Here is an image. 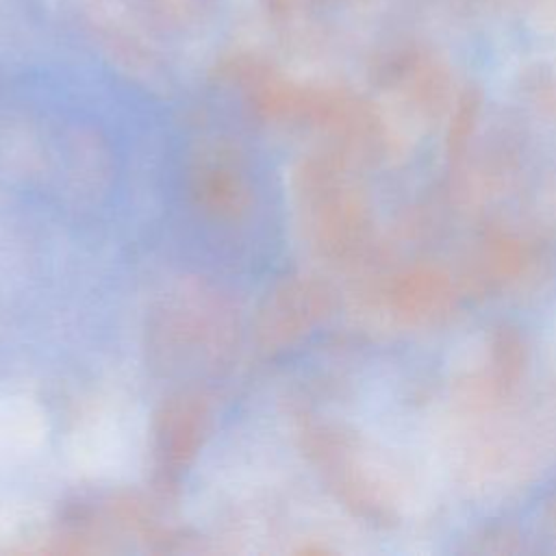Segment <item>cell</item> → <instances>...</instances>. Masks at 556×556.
I'll return each instance as SVG.
<instances>
[{"label": "cell", "mask_w": 556, "mask_h": 556, "mask_svg": "<svg viewBox=\"0 0 556 556\" xmlns=\"http://www.w3.org/2000/svg\"><path fill=\"white\" fill-rule=\"evenodd\" d=\"M148 426L132 404L113 402L85 415L70 434L72 465L91 478L119 480L141 467Z\"/></svg>", "instance_id": "cell-1"}, {"label": "cell", "mask_w": 556, "mask_h": 556, "mask_svg": "<svg viewBox=\"0 0 556 556\" xmlns=\"http://www.w3.org/2000/svg\"><path fill=\"white\" fill-rule=\"evenodd\" d=\"M43 408L26 395H0V467L17 465L35 454L46 439Z\"/></svg>", "instance_id": "cell-2"}]
</instances>
